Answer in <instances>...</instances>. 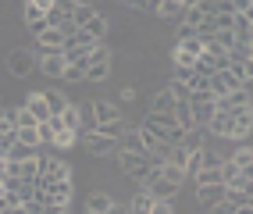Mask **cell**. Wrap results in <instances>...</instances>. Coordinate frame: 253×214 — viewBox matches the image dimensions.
Listing matches in <instances>:
<instances>
[{
  "label": "cell",
  "mask_w": 253,
  "mask_h": 214,
  "mask_svg": "<svg viewBox=\"0 0 253 214\" xmlns=\"http://www.w3.org/2000/svg\"><path fill=\"white\" fill-rule=\"evenodd\" d=\"M14 139H18V143H25V146H40V143H43L36 125H29V128H14Z\"/></svg>",
  "instance_id": "cell-28"
},
{
  "label": "cell",
  "mask_w": 253,
  "mask_h": 214,
  "mask_svg": "<svg viewBox=\"0 0 253 214\" xmlns=\"http://www.w3.org/2000/svg\"><path fill=\"white\" fill-rule=\"evenodd\" d=\"M89 64H111V50L104 43H93L86 50V68H89Z\"/></svg>",
  "instance_id": "cell-23"
},
{
  "label": "cell",
  "mask_w": 253,
  "mask_h": 214,
  "mask_svg": "<svg viewBox=\"0 0 253 214\" xmlns=\"http://www.w3.org/2000/svg\"><path fill=\"white\" fill-rule=\"evenodd\" d=\"M193 36H196V29H193V25H182V22H178V43H182V40H193Z\"/></svg>",
  "instance_id": "cell-39"
},
{
  "label": "cell",
  "mask_w": 253,
  "mask_h": 214,
  "mask_svg": "<svg viewBox=\"0 0 253 214\" xmlns=\"http://www.w3.org/2000/svg\"><path fill=\"white\" fill-rule=\"evenodd\" d=\"M196 4H200V0H182V11H185V7H196Z\"/></svg>",
  "instance_id": "cell-43"
},
{
  "label": "cell",
  "mask_w": 253,
  "mask_h": 214,
  "mask_svg": "<svg viewBox=\"0 0 253 214\" xmlns=\"http://www.w3.org/2000/svg\"><path fill=\"white\" fill-rule=\"evenodd\" d=\"M118 164H122V171L128 175V178H146V171L154 168V161H150L146 154H132V150H122V146H118Z\"/></svg>",
  "instance_id": "cell-2"
},
{
  "label": "cell",
  "mask_w": 253,
  "mask_h": 214,
  "mask_svg": "<svg viewBox=\"0 0 253 214\" xmlns=\"http://www.w3.org/2000/svg\"><path fill=\"white\" fill-rule=\"evenodd\" d=\"M82 29L89 32V40H93V43H104V36H107V18H100V14H96V18H93V22H86Z\"/></svg>",
  "instance_id": "cell-26"
},
{
  "label": "cell",
  "mask_w": 253,
  "mask_h": 214,
  "mask_svg": "<svg viewBox=\"0 0 253 214\" xmlns=\"http://www.w3.org/2000/svg\"><path fill=\"white\" fill-rule=\"evenodd\" d=\"M25 4H36V7H40V11L46 14L50 7H54V4H57V0H25Z\"/></svg>",
  "instance_id": "cell-40"
},
{
  "label": "cell",
  "mask_w": 253,
  "mask_h": 214,
  "mask_svg": "<svg viewBox=\"0 0 253 214\" xmlns=\"http://www.w3.org/2000/svg\"><path fill=\"white\" fill-rule=\"evenodd\" d=\"M228 161L235 164V168H239V175H250V178H253V150H250V143H243Z\"/></svg>",
  "instance_id": "cell-15"
},
{
  "label": "cell",
  "mask_w": 253,
  "mask_h": 214,
  "mask_svg": "<svg viewBox=\"0 0 253 214\" xmlns=\"http://www.w3.org/2000/svg\"><path fill=\"white\" fill-rule=\"evenodd\" d=\"M79 132H72V128H61V132H54V139H50V146H57V150H68V146H75Z\"/></svg>",
  "instance_id": "cell-29"
},
{
  "label": "cell",
  "mask_w": 253,
  "mask_h": 214,
  "mask_svg": "<svg viewBox=\"0 0 253 214\" xmlns=\"http://www.w3.org/2000/svg\"><path fill=\"white\" fill-rule=\"evenodd\" d=\"M61 125H64V128H72V132H79V128H82V122H79V107H75V104L61 114Z\"/></svg>",
  "instance_id": "cell-33"
},
{
  "label": "cell",
  "mask_w": 253,
  "mask_h": 214,
  "mask_svg": "<svg viewBox=\"0 0 253 214\" xmlns=\"http://www.w3.org/2000/svg\"><path fill=\"white\" fill-rule=\"evenodd\" d=\"M82 214H96V211H82Z\"/></svg>",
  "instance_id": "cell-44"
},
{
  "label": "cell",
  "mask_w": 253,
  "mask_h": 214,
  "mask_svg": "<svg viewBox=\"0 0 253 214\" xmlns=\"http://www.w3.org/2000/svg\"><path fill=\"white\" fill-rule=\"evenodd\" d=\"M64 82H82L86 79V64H64Z\"/></svg>",
  "instance_id": "cell-34"
},
{
  "label": "cell",
  "mask_w": 253,
  "mask_h": 214,
  "mask_svg": "<svg viewBox=\"0 0 253 214\" xmlns=\"http://www.w3.org/2000/svg\"><path fill=\"white\" fill-rule=\"evenodd\" d=\"M107 214H128V207H125V204H111V211H107Z\"/></svg>",
  "instance_id": "cell-42"
},
{
  "label": "cell",
  "mask_w": 253,
  "mask_h": 214,
  "mask_svg": "<svg viewBox=\"0 0 253 214\" xmlns=\"http://www.w3.org/2000/svg\"><path fill=\"white\" fill-rule=\"evenodd\" d=\"M228 132H232V114L214 111V118L207 122V136H221V139H228Z\"/></svg>",
  "instance_id": "cell-12"
},
{
  "label": "cell",
  "mask_w": 253,
  "mask_h": 214,
  "mask_svg": "<svg viewBox=\"0 0 253 214\" xmlns=\"http://www.w3.org/2000/svg\"><path fill=\"white\" fill-rule=\"evenodd\" d=\"M36 61H40L36 50H29V46H14V50H7V72L25 79V75L36 72Z\"/></svg>",
  "instance_id": "cell-1"
},
{
  "label": "cell",
  "mask_w": 253,
  "mask_h": 214,
  "mask_svg": "<svg viewBox=\"0 0 253 214\" xmlns=\"http://www.w3.org/2000/svg\"><path fill=\"white\" fill-rule=\"evenodd\" d=\"M193 107V125L196 128H207V122L214 118V100H207V104H189Z\"/></svg>",
  "instance_id": "cell-20"
},
{
  "label": "cell",
  "mask_w": 253,
  "mask_h": 214,
  "mask_svg": "<svg viewBox=\"0 0 253 214\" xmlns=\"http://www.w3.org/2000/svg\"><path fill=\"white\" fill-rule=\"evenodd\" d=\"M150 207H154V196H150V193H136V200H132L128 214H150Z\"/></svg>",
  "instance_id": "cell-32"
},
{
  "label": "cell",
  "mask_w": 253,
  "mask_h": 214,
  "mask_svg": "<svg viewBox=\"0 0 253 214\" xmlns=\"http://www.w3.org/2000/svg\"><path fill=\"white\" fill-rule=\"evenodd\" d=\"M43 100H46V107H50V114H64L72 104H68V96H64L61 89H43Z\"/></svg>",
  "instance_id": "cell-18"
},
{
  "label": "cell",
  "mask_w": 253,
  "mask_h": 214,
  "mask_svg": "<svg viewBox=\"0 0 253 214\" xmlns=\"http://www.w3.org/2000/svg\"><path fill=\"white\" fill-rule=\"evenodd\" d=\"M211 211H214V214H232V211H235V207H232V204H228V200H221V204H214V207H211Z\"/></svg>",
  "instance_id": "cell-41"
},
{
  "label": "cell",
  "mask_w": 253,
  "mask_h": 214,
  "mask_svg": "<svg viewBox=\"0 0 253 214\" xmlns=\"http://www.w3.org/2000/svg\"><path fill=\"white\" fill-rule=\"evenodd\" d=\"M89 107H93V122H96V125H107V122L125 118L122 107H114V104H107V100H89Z\"/></svg>",
  "instance_id": "cell-10"
},
{
  "label": "cell",
  "mask_w": 253,
  "mask_h": 214,
  "mask_svg": "<svg viewBox=\"0 0 253 214\" xmlns=\"http://www.w3.org/2000/svg\"><path fill=\"white\" fill-rule=\"evenodd\" d=\"M36 43H40L43 54H61L64 50V32L61 29H43L40 36H36Z\"/></svg>",
  "instance_id": "cell-8"
},
{
  "label": "cell",
  "mask_w": 253,
  "mask_h": 214,
  "mask_svg": "<svg viewBox=\"0 0 253 214\" xmlns=\"http://www.w3.org/2000/svg\"><path fill=\"white\" fill-rule=\"evenodd\" d=\"M22 107H25L36 122H46V118H50V107H46V100H43V93H29Z\"/></svg>",
  "instance_id": "cell-14"
},
{
  "label": "cell",
  "mask_w": 253,
  "mask_h": 214,
  "mask_svg": "<svg viewBox=\"0 0 253 214\" xmlns=\"http://www.w3.org/2000/svg\"><path fill=\"white\" fill-rule=\"evenodd\" d=\"M111 204H114V196H111V193H104V189H96V193H89V200H86V211L107 214V211H111Z\"/></svg>",
  "instance_id": "cell-19"
},
{
  "label": "cell",
  "mask_w": 253,
  "mask_h": 214,
  "mask_svg": "<svg viewBox=\"0 0 253 214\" xmlns=\"http://www.w3.org/2000/svg\"><path fill=\"white\" fill-rule=\"evenodd\" d=\"M82 146H86L93 157H107V154L118 150V139H111V136H104V132H96V128H93V132L82 136Z\"/></svg>",
  "instance_id": "cell-5"
},
{
  "label": "cell",
  "mask_w": 253,
  "mask_h": 214,
  "mask_svg": "<svg viewBox=\"0 0 253 214\" xmlns=\"http://www.w3.org/2000/svg\"><path fill=\"white\" fill-rule=\"evenodd\" d=\"M250 107V89H232L228 96H221V100H214V111H225V114H239Z\"/></svg>",
  "instance_id": "cell-7"
},
{
  "label": "cell",
  "mask_w": 253,
  "mask_h": 214,
  "mask_svg": "<svg viewBox=\"0 0 253 214\" xmlns=\"http://www.w3.org/2000/svg\"><path fill=\"white\" fill-rule=\"evenodd\" d=\"M228 61H232V64L253 61V40H235V43L228 46Z\"/></svg>",
  "instance_id": "cell-16"
},
{
  "label": "cell",
  "mask_w": 253,
  "mask_h": 214,
  "mask_svg": "<svg viewBox=\"0 0 253 214\" xmlns=\"http://www.w3.org/2000/svg\"><path fill=\"white\" fill-rule=\"evenodd\" d=\"M93 18H96V7H93V4H86V0H79V4L72 7V14H68V25L82 29V25L93 22Z\"/></svg>",
  "instance_id": "cell-13"
},
{
  "label": "cell",
  "mask_w": 253,
  "mask_h": 214,
  "mask_svg": "<svg viewBox=\"0 0 253 214\" xmlns=\"http://www.w3.org/2000/svg\"><path fill=\"white\" fill-rule=\"evenodd\" d=\"M157 14H161L164 22H178V18H182V4H178V0H161V4H157Z\"/></svg>",
  "instance_id": "cell-25"
},
{
  "label": "cell",
  "mask_w": 253,
  "mask_h": 214,
  "mask_svg": "<svg viewBox=\"0 0 253 214\" xmlns=\"http://www.w3.org/2000/svg\"><path fill=\"white\" fill-rule=\"evenodd\" d=\"M204 54V43H200L196 36L193 40H182V43H175V68H193V61Z\"/></svg>",
  "instance_id": "cell-4"
},
{
  "label": "cell",
  "mask_w": 253,
  "mask_h": 214,
  "mask_svg": "<svg viewBox=\"0 0 253 214\" xmlns=\"http://www.w3.org/2000/svg\"><path fill=\"white\" fill-rule=\"evenodd\" d=\"M36 178L61 182V178H72V168H68V161H61V157H40V175Z\"/></svg>",
  "instance_id": "cell-6"
},
{
  "label": "cell",
  "mask_w": 253,
  "mask_h": 214,
  "mask_svg": "<svg viewBox=\"0 0 253 214\" xmlns=\"http://www.w3.org/2000/svg\"><path fill=\"white\" fill-rule=\"evenodd\" d=\"M150 214H175V211H171V200H154Z\"/></svg>",
  "instance_id": "cell-38"
},
{
  "label": "cell",
  "mask_w": 253,
  "mask_h": 214,
  "mask_svg": "<svg viewBox=\"0 0 253 214\" xmlns=\"http://www.w3.org/2000/svg\"><path fill=\"white\" fill-rule=\"evenodd\" d=\"M211 25H214V32L217 29H232V14H211Z\"/></svg>",
  "instance_id": "cell-36"
},
{
  "label": "cell",
  "mask_w": 253,
  "mask_h": 214,
  "mask_svg": "<svg viewBox=\"0 0 253 214\" xmlns=\"http://www.w3.org/2000/svg\"><path fill=\"white\" fill-rule=\"evenodd\" d=\"M221 161H225V157L217 154L214 146H204V150H200V168H217ZM200 168H196V171H200Z\"/></svg>",
  "instance_id": "cell-30"
},
{
  "label": "cell",
  "mask_w": 253,
  "mask_h": 214,
  "mask_svg": "<svg viewBox=\"0 0 253 214\" xmlns=\"http://www.w3.org/2000/svg\"><path fill=\"white\" fill-rule=\"evenodd\" d=\"M29 157H36V146H25V143H18V139H14V143L7 146V154H4V161H29Z\"/></svg>",
  "instance_id": "cell-22"
},
{
  "label": "cell",
  "mask_w": 253,
  "mask_h": 214,
  "mask_svg": "<svg viewBox=\"0 0 253 214\" xmlns=\"http://www.w3.org/2000/svg\"><path fill=\"white\" fill-rule=\"evenodd\" d=\"M193 72H196V75H204V79L214 75V72H217V68H214V57H211V54H200V57L193 61Z\"/></svg>",
  "instance_id": "cell-31"
},
{
  "label": "cell",
  "mask_w": 253,
  "mask_h": 214,
  "mask_svg": "<svg viewBox=\"0 0 253 214\" xmlns=\"http://www.w3.org/2000/svg\"><path fill=\"white\" fill-rule=\"evenodd\" d=\"M0 107H4V100H0Z\"/></svg>",
  "instance_id": "cell-45"
},
{
  "label": "cell",
  "mask_w": 253,
  "mask_h": 214,
  "mask_svg": "<svg viewBox=\"0 0 253 214\" xmlns=\"http://www.w3.org/2000/svg\"><path fill=\"white\" fill-rule=\"evenodd\" d=\"M36 68H40L46 79H61V75H64V57H61V54H43V57L36 61Z\"/></svg>",
  "instance_id": "cell-11"
},
{
  "label": "cell",
  "mask_w": 253,
  "mask_h": 214,
  "mask_svg": "<svg viewBox=\"0 0 253 214\" xmlns=\"http://www.w3.org/2000/svg\"><path fill=\"white\" fill-rule=\"evenodd\" d=\"M107 72H111V64H89V68H86V82H104Z\"/></svg>",
  "instance_id": "cell-35"
},
{
  "label": "cell",
  "mask_w": 253,
  "mask_h": 214,
  "mask_svg": "<svg viewBox=\"0 0 253 214\" xmlns=\"http://www.w3.org/2000/svg\"><path fill=\"white\" fill-rule=\"evenodd\" d=\"M143 193H150L154 200H171V196L178 193V186H175V182H168V178H164L157 168H150L146 178H143Z\"/></svg>",
  "instance_id": "cell-3"
},
{
  "label": "cell",
  "mask_w": 253,
  "mask_h": 214,
  "mask_svg": "<svg viewBox=\"0 0 253 214\" xmlns=\"http://www.w3.org/2000/svg\"><path fill=\"white\" fill-rule=\"evenodd\" d=\"M25 22L32 25V22H43V11L36 7V4H25Z\"/></svg>",
  "instance_id": "cell-37"
},
{
  "label": "cell",
  "mask_w": 253,
  "mask_h": 214,
  "mask_svg": "<svg viewBox=\"0 0 253 214\" xmlns=\"http://www.w3.org/2000/svg\"><path fill=\"white\" fill-rule=\"evenodd\" d=\"M171 107H175V96H171V89H157L154 93V100H150V111L154 114H171Z\"/></svg>",
  "instance_id": "cell-17"
},
{
  "label": "cell",
  "mask_w": 253,
  "mask_h": 214,
  "mask_svg": "<svg viewBox=\"0 0 253 214\" xmlns=\"http://www.w3.org/2000/svg\"><path fill=\"white\" fill-rule=\"evenodd\" d=\"M182 146L185 150H204L207 146V128H189V132L182 136Z\"/></svg>",
  "instance_id": "cell-21"
},
{
  "label": "cell",
  "mask_w": 253,
  "mask_h": 214,
  "mask_svg": "<svg viewBox=\"0 0 253 214\" xmlns=\"http://www.w3.org/2000/svg\"><path fill=\"white\" fill-rule=\"evenodd\" d=\"M122 4H125V0H122Z\"/></svg>",
  "instance_id": "cell-46"
},
{
  "label": "cell",
  "mask_w": 253,
  "mask_h": 214,
  "mask_svg": "<svg viewBox=\"0 0 253 214\" xmlns=\"http://www.w3.org/2000/svg\"><path fill=\"white\" fill-rule=\"evenodd\" d=\"M96 132H104V136H111V139H122V136L128 132V122L118 118V122H107V125H96Z\"/></svg>",
  "instance_id": "cell-27"
},
{
  "label": "cell",
  "mask_w": 253,
  "mask_h": 214,
  "mask_svg": "<svg viewBox=\"0 0 253 214\" xmlns=\"http://www.w3.org/2000/svg\"><path fill=\"white\" fill-rule=\"evenodd\" d=\"M196 200L200 207H214V204H221L225 200V182H211V186H196Z\"/></svg>",
  "instance_id": "cell-9"
},
{
  "label": "cell",
  "mask_w": 253,
  "mask_h": 214,
  "mask_svg": "<svg viewBox=\"0 0 253 214\" xmlns=\"http://www.w3.org/2000/svg\"><path fill=\"white\" fill-rule=\"evenodd\" d=\"M154 168H157V171L168 178V182H175V186H182L185 178H189V175H185V171L178 168V164H168V161H164V164H154Z\"/></svg>",
  "instance_id": "cell-24"
}]
</instances>
